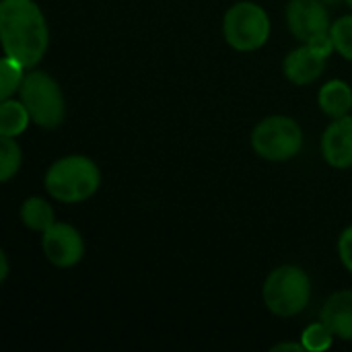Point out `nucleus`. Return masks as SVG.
Wrapping results in <instances>:
<instances>
[{
    "label": "nucleus",
    "mask_w": 352,
    "mask_h": 352,
    "mask_svg": "<svg viewBox=\"0 0 352 352\" xmlns=\"http://www.w3.org/2000/svg\"><path fill=\"white\" fill-rule=\"evenodd\" d=\"M264 303L278 318L301 314L311 297V283L299 266H280L264 283Z\"/></svg>",
    "instance_id": "3"
},
{
    "label": "nucleus",
    "mask_w": 352,
    "mask_h": 352,
    "mask_svg": "<svg viewBox=\"0 0 352 352\" xmlns=\"http://www.w3.org/2000/svg\"><path fill=\"white\" fill-rule=\"evenodd\" d=\"M41 245L45 258L58 268H70L78 264L85 254V243L80 233L66 223H54L43 233Z\"/></svg>",
    "instance_id": "9"
},
{
    "label": "nucleus",
    "mask_w": 352,
    "mask_h": 352,
    "mask_svg": "<svg viewBox=\"0 0 352 352\" xmlns=\"http://www.w3.org/2000/svg\"><path fill=\"white\" fill-rule=\"evenodd\" d=\"M320 107L330 118L338 120L342 116H349L352 109V91L351 87L342 80H330L320 91Z\"/></svg>",
    "instance_id": "12"
},
{
    "label": "nucleus",
    "mask_w": 352,
    "mask_h": 352,
    "mask_svg": "<svg viewBox=\"0 0 352 352\" xmlns=\"http://www.w3.org/2000/svg\"><path fill=\"white\" fill-rule=\"evenodd\" d=\"M338 254H340V260H342L344 268H346L349 272H352V227H349V229L340 235Z\"/></svg>",
    "instance_id": "19"
},
{
    "label": "nucleus",
    "mask_w": 352,
    "mask_h": 352,
    "mask_svg": "<svg viewBox=\"0 0 352 352\" xmlns=\"http://www.w3.org/2000/svg\"><path fill=\"white\" fill-rule=\"evenodd\" d=\"M346 2H349V6H351V8H352V0H346Z\"/></svg>",
    "instance_id": "22"
},
{
    "label": "nucleus",
    "mask_w": 352,
    "mask_h": 352,
    "mask_svg": "<svg viewBox=\"0 0 352 352\" xmlns=\"http://www.w3.org/2000/svg\"><path fill=\"white\" fill-rule=\"evenodd\" d=\"M330 37L334 41V50H338V54L346 60H352V14L338 19L332 25Z\"/></svg>",
    "instance_id": "17"
},
{
    "label": "nucleus",
    "mask_w": 352,
    "mask_h": 352,
    "mask_svg": "<svg viewBox=\"0 0 352 352\" xmlns=\"http://www.w3.org/2000/svg\"><path fill=\"white\" fill-rule=\"evenodd\" d=\"M252 146L262 159L289 161L299 155L303 146V132L295 120L287 116H270L254 128Z\"/></svg>",
    "instance_id": "6"
},
{
    "label": "nucleus",
    "mask_w": 352,
    "mask_h": 352,
    "mask_svg": "<svg viewBox=\"0 0 352 352\" xmlns=\"http://www.w3.org/2000/svg\"><path fill=\"white\" fill-rule=\"evenodd\" d=\"M322 155L336 169L352 167V116H342L328 126L322 138Z\"/></svg>",
    "instance_id": "10"
},
{
    "label": "nucleus",
    "mask_w": 352,
    "mask_h": 352,
    "mask_svg": "<svg viewBox=\"0 0 352 352\" xmlns=\"http://www.w3.org/2000/svg\"><path fill=\"white\" fill-rule=\"evenodd\" d=\"M21 219L31 231L45 233L54 225V210L41 198H27L21 206Z\"/></svg>",
    "instance_id": "14"
},
{
    "label": "nucleus",
    "mask_w": 352,
    "mask_h": 352,
    "mask_svg": "<svg viewBox=\"0 0 352 352\" xmlns=\"http://www.w3.org/2000/svg\"><path fill=\"white\" fill-rule=\"evenodd\" d=\"M291 33L301 41H311L330 33V14L322 0H291L287 6Z\"/></svg>",
    "instance_id": "8"
},
{
    "label": "nucleus",
    "mask_w": 352,
    "mask_h": 352,
    "mask_svg": "<svg viewBox=\"0 0 352 352\" xmlns=\"http://www.w3.org/2000/svg\"><path fill=\"white\" fill-rule=\"evenodd\" d=\"M322 322L332 330L334 336L352 340V291L334 293L326 301L322 309Z\"/></svg>",
    "instance_id": "11"
},
{
    "label": "nucleus",
    "mask_w": 352,
    "mask_h": 352,
    "mask_svg": "<svg viewBox=\"0 0 352 352\" xmlns=\"http://www.w3.org/2000/svg\"><path fill=\"white\" fill-rule=\"evenodd\" d=\"M21 167V146L12 136L0 138V182H8Z\"/></svg>",
    "instance_id": "16"
},
{
    "label": "nucleus",
    "mask_w": 352,
    "mask_h": 352,
    "mask_svg": "<svg viewBox=\"0 0 352 352\" xmlns=\"http://www.w3.org/2000/svg\"><path fill=\"white\" fill-rule=\"evenodd\" d=\"M31 120L41 128H56L64 120V95L58 82L45 72H29L19 89Z\"/></svg>",
    "instance_id": "4"
},
{
    "label": "nucleus",
    "mask_w": 352,
    "mask_h": 352,
    "mask_svg": "<svg viewBox=\"0 0 352 352\" xmlns=\"http://www.w3.org/2000/svg\"><path fill=\"white\" fill-rule=\"evenodd\" d=\"M332 336H334L332 330L324 322L314 324L303 332V346H305V351L311 352L328 351L332 346Z\"/></svg>",
    "instance_id": "18"
},
{
    "label": "nucleus",
    "mask_w": 352,
    "mask_h": 352,
    "mask_svg": "<svg viewBox=\"0 0 352 352\" xmlns=\"http://www.w3.org/2000/svg\"><path fill=\"white\" fill-rule=\"evenodd\" d=\"M6 276H8V260H6V254L2 252L0 254V280L4 283Z\"/></svg>",
    "instance_id": "21"
},
{
    "label": "nucleus",
    "mask_w": 352,
    "mask_h": 352,
    "mask_svg": "<svg viewBox=\"0 0 352 352\" xmlns=\"http://www.w3.org/2000/svg\"><path fill=\"white\" fill-rule=\"evenodd\" d=\"M0 35L6 56L33 68L47 50V25L33 0L0 2Z\"/></svg>",
    "instance_id": "1"
},
{
    "label": "nucleus",
    "mask_w": 352,
    "mask_h": 352,
    "mask_svg": "<svg viewBox=\"0 0 352 352\" xmlns=\"http://www.w3.org/2000/svg\"><path fill=\"white\" fill-rule=\"evenodd\" d=\"M31 116L25 107V103L21 101H10V99H2L0 105V136H19L21 132H25L27 124H29Z\"/></svg>",
    "instance_id": "13"
},
{
    "label": "nucleus",
    "mask_w": 352,
    "mask_h": 352,
    "mask_svg": "<svg viewBox=\"0 0 352 352\" xmlns=\"http://www.w3.org/2000/svg\"><path fill=\"white\" fill-rule=\"evenodd\" d=\"M287 351H293V352H303L305 351V346H303V342L301 344H297V342H285V344H276L272 352H287Z\"/></svg>",
    "instance_id": "20"
},
{
    "label": "nucleus",
    "mask_w": 352,
    "mask_h": 352,
    "mask_svg": "<svg viewBox=\"0 0 352 352\" xmlns=\"http://www.w3.org/2000/svg\"><path fill=\"white\" fill-rule=\"evenodd\" d=\"M101 184L99 167L80 155L64 157L56 161L45 173V190L52 198L74 204L91 198Z\"/></svg>",
    "instance_id": "2"
},
{
    "label": "nucleus",
    "mask_w": 352,
    "mask_h": 352,
    "mask_svg": "<svg viewBox=\"0 0 352 352\" xmlns=\"http://www.w3.org/2000/svg\"><path fill=\"white\" fill-rule=\"evenodd\" d=\"M334 50V41L328 35H320L311 41H305V45L293 50L285 58V74L295 85H309L326 68V60Z\"/></svg>",
    "instance_id": "7"
},
{
    "label": "nucleus",
    "mask_w": 352,
    "mask_h": 352,
    "mask_svg": "<svg viewBox=\"0 0 352 352\" xmlns=\"http://www.w3.org/2000/svg\"><path fill=\"white\" fill-rule=\"evenodd\" d=\"M223 31L231 47L239 52H254L268 41L270 19L256 2H237L227 10Z\"/></svg>",
    "instance_id": "5"
},
{
    "label": "nucleus",
    "mask_w": 352,
    "mask_h": 352,
    "mask_svg": "<svg viewBox=\"0 0 352 352\" xmlns=\"http://www.w3.org/2000/svg\"><path fill=\"white\" fill-rule=\"evenodd\" d=\"M23 64L10 56H6L0 64V99H8L16 89H21L25 76H23Z\"/></svg>",
    "instance_id": "15"
}]
</instances>
